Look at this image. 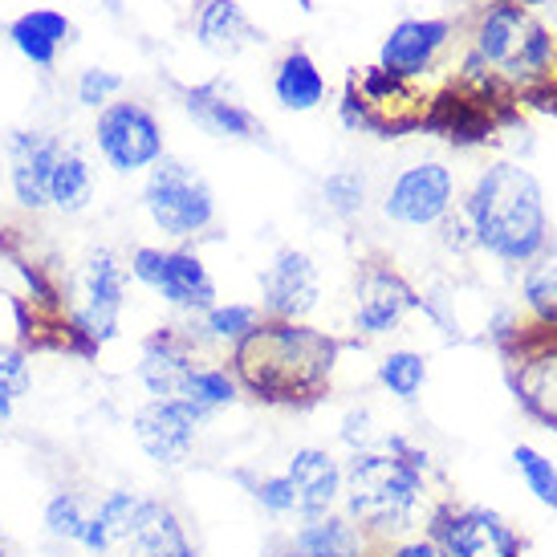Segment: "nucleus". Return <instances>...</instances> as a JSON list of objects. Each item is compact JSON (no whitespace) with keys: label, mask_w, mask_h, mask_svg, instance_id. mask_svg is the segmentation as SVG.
<instances>
[{"label":"nucleus","mask_w":557,"mask_h":557,"mask_svg":"<svg viewBox=\"0 0 557 557\" xmlns=\"http://www.w3.org/2000/svg\"><path fill=\"white\" fill-rule=\"evenodd\" d=\"M435 542L448 557H521V537L500 512L484 505L444 512L435 521Z\"/></svg>","instance_id":"nucleus-12"},{"label":"nucleus","mask_w":557,"mask_h":557,"mask_svg":"<svg viewBox=\"0 0 557 557\" xmlns=\"http://www.w3.org/2000/svg\"><path fill=\"white\" fill-rule=\"evenodd\" d=\"M62 147L65 143L46 131H16L9 139V187L21 208L29 212L49 208V175H53Z\"/></svg>","instance_id":"nucleus-14"},{"label":"nucleus","mask_w":557,"mask_h":557,"mask_svg":"<svg viewBox=\"0 0 557 557\" xmlns=\"http://www.w3.org/2000/svg\"><path fill=\"white\" fill-rule=\"evenodd\" d=\"M472 245L500 264L537 261L549 245V212L537 175L521 163H488L465 200Z\"/></svg>","instance_id":"nucleus-1"},{"label":"nucleus","mask_w":557,"mask_h":557,"mask_svg":"<svg viewBox=\"0 0 557 557\" xmlns=\"http://www.w3.org/2000/svg\"><path fill=\"white\" fill-rule=\"evenodd\" d=\"M525 9L521 4H512V0H496L488 13L480 16L476 25V53L484 65H505L512 58V49L521 41V33H525Z\"/></svg>","instance_id":"nucleus-23"},{"label":"nucleus","mask_w":557,"mask_h":557,"mask_svg":"<svg viewBox=\"0 0 557 557\" xmlns=\"http://www.w3.org/2000/svg\"><path fill=\"white\" fill-rule=\"evenodd\" d=\"M387 557H448V554H444V545L435 542V537H416V542L395 545Z\"/></svg>","instance_id":"nucleus-38"},{"label":"nucleus","mask_w":557,"mask_h":557,"mask_svg":"<svg viewBox=\"0 0 557 557\" xmlns=\"http://www.w3.org/2000/svg\"><path fill=\"white\" fill-rule=\"evenodd\" d=\"M90 521V509H86V500L78 493H53L46 500V509H41V525H46L49 537H58V542H82V529Z\"/></svg>","instance_id":"nucleus-31"},{"label":"nucleus","mask_w":557,"mask_h":557,"mask_svg":"<svg viewBox=\"0 0 557 557\" xmlns=\"http://www.w3.org/2000/svg\"><path fill=\"white\" fill-rule=\"evenodd\" d=\"M322 200H325V208L338 212V216L362 212V203H367V180H362V171L342 168V171H334V175H325Z\"/></svg>","instance_id":"nucleus-32"},{"label":"nucleus","mask_w":557,"mask_h":557,"mask_svg":"<svg viewBox=\"0 0 557 557\" xmlns=\"http://www.w3.org/2000/svg\"><path fill=\"white\" fill-rule=\"evenodd\" d=\"M261 322H264L261 306H248V301H216L212 310L203 313V334H208L212 342L240 346Z\"/></svg>","instance_id":"nucleus-29"},{"label":"nucleus","mask_w":557,"mask_h":557,"mask_svg":"<svg viewBox=\"0 0 557 557\" xmlns=\"http://www.w3.org/2000/svg\"><path fill=\"white\" fill-rule=\"evenodd\" d=\"M184 107H187V114L196 119V126L208 131L212 139H233V143L261 139V119H257L245 102H236L233 94L220 90V82L184 90Z\"/></svg>","instance_id":"nucleus-17"},{"label":"nucleus","mask_w":557,"mask_h":557,"mask_svg":"<svg viewBox=\"0 0 557 557\" xmlns=\"http://www.w3.org/2000/svg\"><path fill=\"white\" fill-rule=\"evenodd\" d=\"M322 301V273L310 252L277 248L261 273V310L277 322H297Z\"/></svg>","instance_id":"nucleus-10"},{"label":"nucleus","mask_w":557,"mask_h":557,"mask_svg":"<svg viewBox=\"0 0 557 557\" xmlns=\"http://www.w3.org/2000/svg\"><path fill=\"white\" fill-rule=\"evenodd\" d=\"M208 419L196 403L180 399V395H171V399H147L131 416V435H135V444L139 451L151 460L156 468H184L191 460V451L200 444V432L208 428Z\"/></svg>","instance_id":"nucleus-8"},{"label":"nucleus","mask_w":557,"mask_h":557,"mask_svg":"<svg viewBox=\"0 0 557 557\" xmlns=\"http://www.w3.org/2000/svg\"><path fill=\"white\" fill-rule=\"evenodd\" d=\"M0 387L9 391L16 403H21L33 391L29 358L21 355V350H13V346H0Z\"/></svg>","instance_id":"nucleus-36"},{"label":"nucleus","mask_w":557,"mask_h":557,"mask_svg":"<svg viewBox=\"0 0 557 557\" xmlns=\"http://www.w3.org/2000/svg\"><path fill=\"white\" fill-rule=\"evenodd\" d=\"M273 98H277L285 110H318L325 102V78L318 62H313L306 49H289L277 62V74H273Z\"/></svg>","instance_id":"nucleus-22"},{"label":"nucleus","mask_w":557,"mask_h":557,"mask_svg":"<svg viewBox=\"0 0 557 557\" xmlns=\"http://www.w3.org/2000/svg\"><path fill=\"white\" fill-rule=\"evenodd\" d=\"M289 549L297 557H358V525L350 517L325 512L297 529L289 537Z\"/></svg>","instance_id":"nucleus-24"},{"label":"nucleus","mask_w":557,"mask_h":557,"mask_svg":"<svg viewBox=\"0 0 557 557\" xmlns=\"http://www.w3.org/2000/svg\"><path fill=\"white\" fill-rule=\"evenodd\" d=\"M82 301H78V325L82 334H90L94 342H110L119 334L126 310V264L110 252L98 248L82 264Z\"/></svg>","instance_id":"nucleus-11"},{"label":"nucleus","mask_w":557,"mask_h":557,"mask_svg":"<svg viewBox=\"0 0 557 557\" xmlns=\"http://www.w3.org/2000/svg\"><path fill=\"white\" fill-rule=\"evenodd\" d=\"M379 383L399 403H416L419 391L428 387V358L416 350H391L379 362Z\"/></svg>","instance_id":"nucleus-28"},{"label":"nucleus","mask_w":557,"mask_h":557,"mask_svg":"<svg viewBox=\"0 0 557 557\" xmlns=\"http://www.w3.org/2000/svg\"><path fill=\"white\" fill-rule=\"evenodd\" d=\"M240 387H236V379L224 367H196V371L187 374V383L180 387V399L196 403L203 416H216L224 407H233Z\"/></svg>","instance_id":"nucleus-27"},{"label":"nucleus","mask_w":557,"mask_h":557,"mask_svg":"<svg viewBox=\"0 0 557 557\" xmlns=\"http://www.w3.org/2000/svg\"><path fill=\"white\" fill-rule=\"evenodd\" d=\"M525 306L542 322L557 325V264H537L525 273Z\"/></svg>","instance_id":"nucleus-34"},{"label":"nucleus","mask_w":557,"mask_h":557,"mask_svg":"<svg viewBox=\"0 0 557 557\" xmlns=\"http://www.w3.org/2000/svg\"><path fill=\"white\" fill-rule=\"evenodd\" d=\"M549 58H554V37H549V29L545 25H525L521 41L512 49V58L505 62V70L509 74H542L545 65H549Z\"/></svg>","instance_id":"nucleus-33"},{"label":"nucleus","mask_w":557,"mask_h":557,"mask_svg":"<svg viewBox=\"0 0 557 557\" xmlns=\"http://www.w3.org/2000/svg\"><path fill=\"white\" fill-rule=\"evenodd\" d=\"M131 277L147 285L159 301L184 313H208L216 306V281L208 264L187 248H156L139 245L131 252Z\"/></svg>","instance_id":"nucleus-7"},{"label":"nucleus","mask_w":557,"mask_h":557,"mask_svg":"<svg viewBox=\"0 0 557 557\" xmlns=\"http://www.w3.org/2000/svg\"><path fill=\"white\" fill-rule=\"evenodd\" d=\"M94 200V168L90 159L74 151V147H62V156L53 163V175H49V208H58L65 216H78L86 212Z\"/></svg>","instance_id":"nucleus-25"},{"label":"nucleus","mask_w":557,"mask_h":557,"mask_svg":"<svg viewBox=\"0 0 557 557\" xmlns=\"http://www.w3.org/2000/svg\"><path fill=\"white\" fill-rule=\"evenodd\" d=\"M428 500L423 456L403 440H387V448L355 451L342 472V505L346 517L367 533H407L416 529Z\"/></svg>","instance_id":"nucleus-2"},{"label":"nucleus","mask_w":557,"mask_h":557,"mask_svg":"<svg viewBox=\"0 0 557 557\" xmlns=\"http://www.w3.org/2000/svg\"><path fill=\"white\" fill-rule=\"evenodd\" d=\"M456 203V175L444 163H411L391 180L383 196V216L399 228H435L440 220H448Z\"/></svg>","instance_id":"nucleus-9"},{"label":"nucleus","mask_w":557,"mask_h":557,"mask_svg":"<svg viewBox=\"0 0 557 557\" xmlns=\"http://www.w3.org/2000/svg\"><path fill=\"white\" fill-rule=\"evenodd\" d=\"M517 399L525 403L533 416L557 428V346H545L529 355L517 374Z\"/></svg>","instance_id":"nucleus-26"},{"label":"nucleus","mask_w":557,"mask_h":557,"mask_svg":"<svg viewBox=\"0 0 557 557\" xmlns=\"http://www.w3.org/2000/svg\"><path fill=\"white\" fill-rule=\"evenodd\" d=\"M411 306H416V289L395 269H367L355 289V330H362L367 338L395 334Z\"/></svg>","instance_id":"nucleus-16"},{"label":"nucleus","mask_w":557,"mask_h":557,"mask_svg":"<svg viewBox=\"0 0 557 557\" xmlns=\"http://www.w3.org/2000/svg\"><path fill=\"white\" fill-rule=\"evenodd\" d=\"M252 500L269 517H325L342 500V465L325 448H297L281 472L252 484Z\"/></svg>","instance_id":"nucleus-4"},{"label":"nucleus","mask_w":557,"mask_h":557,"mask_svg":"<svg viewBox=\"0 0 557 557\" xmlns=\"http://www.w3.org/2000/svg\"><path fill=\"white\" fill-rule=\"evenodd\" d=\"M191 25H196V41L220 58H233L240 49L264 41L261 29L248 21V13L236 0H196Z\"/></svg>","instance_id":"nucleus-18"},{"label":"nucleus","mask_w":557,"mask_h":557,"mask_svg":"<svg viewBox=\"0 0 557 557\" xmlns=\"http://www.w3.org/2000/svg\"><path fill=\"white\" fill-rule=\"evenodd\" d=\"M273 557H297V554L289 549V545H285V549H281V554H273Z\"/></svg>","instance_id":"nucleus-40"},{"label":"nucleus","mask_w":557,"mask_h":557,"mask_svg":"<svg viewBox=\"0 0 557 557\" xmlns=\"http://www.w3.org/2000/svg\"><path fill=\"white\" fill-rule=\"evenodd\" d=\"M342 440H346L355 451H367V444H371V432H367V411H350V416H346Z\"/></svg>","instance_id":"nucleus-37"},{"label":"nucleus","mask_w":557,"mask_h":557,"mask_svg":"<svg viewBox=\"0 0 557 557\" xmlns=\"http://www.w3.org/2000/svg\"><path fill=\"white\" fill-rule=\"evenodd\" d=\"M119 557H200V549L191 545L184 521L175 517L168 500L139 496L131 529L119 545Z\"/></svg>","instance_id":"nucleus-15"},{"label":"nucleus","mask_w":557,"mask_h":557,"mask_svg":"<svg viewBox=\"0 0 557 557\" xmlns=\"http://www.w3.org/2000/svg\"><path fill=\"white\" fill-rule=\"evenodd\" d=\"M135 505H139V493H131V488H114V493L102 496L90 509L86 529H82V549L98 557L119 554L126 529H131V517H135Z\"/></svg>","instance_id":"nucleus-21"},{"label":"nucleus","mask_w":557,"mask_h":557,"mask_svg":"<svg viewBox=\"0 0 557 557\" xmlns=\"http://www.w3.org/2000/svg\"><path fill=\"white\" fill-rule=\"evenodd\" d=\"M70 33H74V25H70L65 13H58V9H29V13H21L9 25V41L29 65L49 70L58 62L62 46L70 41Z\"/></svg>","instance_id":"nucleus-20"},{"label":"nucleus","mask_w":557,"mask_h":557,"mask_svg":"<svg viewBox=\"0 0 557 557\" xmlns=\"http://www.w3.org/2000/svg\"><path fill=\"white\" fill-rule=\"evenodd\" d=\"M191 371H196L191 350H187V342H180L171 330L156 334V338L143 346L139 383L147 387L151 399H171V395H180V387L187 383V374Z\"/></svg>","instance_id":"nucleus-19"},{"label":"nucleus","mask_w":557,"mask_h":557,"mask_svg":"<svg viewBox=\"0 0 557 557\" xmlns=\"http://www.w3.org/2000/svg\"><path fill=\"white\" fill-rule=\"evenodd\" d=\"M451 41L448 16H407L383 37L379 46V70L391 78H416L435 62V53Z\"/></svg>","instance_id":"nucleus-13"},{"label":"nucleus","mask_w":557,"mask_h":557,"mask_svg":"<svg viewBox=\"0 0 557 557\" xmlns=\"http://www.w3.org/2000/svg\"><path fill=\"white\" fill-rule=\"evenodd\" d=\"M13 407H16V399L4 387H0V428H9V419H13Z\"/></svg>","instance_id":"nucleus-39"},{"label":"nucleus","mask_w":557,"mask_h":557,"mask_svg":"<svg viewBox=\"0 0 557 557\" xmlns=\"http://www.w3.org/2000/svg\"><path fill=\"white\" fill-rule=\"evenodd\" d=\"M512 468H517L521 484L533 493V500L557 512V465L554 460H549L545 451L533 448V444H517V448H512Z\"/></svg>","instance_id":"nucleus-30"},{"label":"nucleus","mask_w":557,"mask_h":557,"mask_svg":"<svg viewBox=\"0 0 557 557\" xmlns=\"http://www.w3.org/2000/svg\"><path fill=\"white\" fill-rule=\"evenodd\" d=\"M94 151L114 175H139L151 171L163 151V126L143 102H110L94 119Z\"/></svg>","instance_id":"nucleus-6"},{"label":"nucleus","mask_w":557,"mask_h":557,"mask_svg":"<svg viewBox=\"0 0 557 557\" xmlns=\"http://www.w3.org/2000/svg\"><path fill=\"white\" fill-rule=\"evenodd\" d=\"M0 557H9V549H4V545H0Z\"/></svg>","instance_id":"nucleus-41"},{"label":"nucleus","mask_w":557,"mask_h":557,"mask_svg":"<svg viewBox=\"0 0 557 557\" xmlns=\"http://www.w3.org/2000/svg\"><path fill=\"white\" fill-rule=\"evenodd\" d=\"M240 379L264 399H301L330 379L334 342L297 322H261L236 346Z\"/></svg>","instance_id":"nucleus-3"},{"label":"nucleus","mask_w":557,"mask_h":557,"mask_svg":"<svg viewBox=\"0 0 557 557\" xmlns=\"http://www.w3.org/2000/svg\"><path fill=\"white\" fill-rule=\"evenodd\" d=\"M123 90V78L114 70H102V65H86L78 74V102L86 110H102L114 102V94Z\"/></svg>","instance_id":"nucleus-35"},{"label":"nucleus","mask_w":557,"mask_h":557,"mask_svg":"<svg viewBox=\"0 0 557 557\" xmlns=\"http://www.w3.org/2000/svg\"><path fill=\"white\" fill-rule=\"evenodd\" d=\"M143 208L168 240H191L212 228L216 220V191L200 171L184 159L163 156L147 171L143 184Z\"/></svg>","instance_id":"nucleus-5"}]
</instances>
